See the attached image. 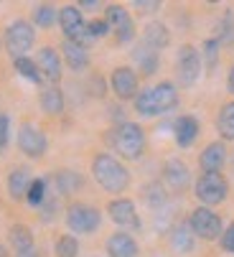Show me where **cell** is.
Segmentation results:
<instances>
[{"label":"cell","mask_w":234,"mask_h":257,"mask_svg":"<svg viewBox=\"0 0 234 257\" xmlns=\"http://www.w3.org/2000/svg\"><path fill=\"white\" fill-rule=\"evenodd\" d=\"M138 115L143 117H158L166 115L178 104V89L173 82H158L143 92H138V97L133 99Z\"/></svg>","instance_id":"6da1fadb"},{"label":"cell","mask_w":234,"mask_h":257,"mask_svg":"<svg viewBox=\"0 0 234 257\" xmlns=\"http://www.w3.org/2000/svg\"><path fill=\"white\" fill-rule=\"evenodd\" d=\"M92 176L107 194H123L130 186V171L109 153H97L94 156Z\"/></svg>","instance_id":"7a4b0ae2"},{"label":"cell","mask_w":234,"mask_h":257,"mask_svg":"<svg viewBox=\"0 0 234 257\" xmlns=\"http://www.w3.org/2000/svg\"><path fill=\"white\" fill-rule=\"evenodd\" d=\"M112 148L128 161H138L145 151V133L138 122H120L112 133Z\"/></svg>","instance_id":"3957f363"},{"label":"cell","mask_w":234,"mask_h":257,"mask_svg":"<svg viewBox=\"0 0 234 257\" xmlns=\"http://www.w3.org/2000/svg\"><path fill=\"white\" fill-rule=\"evenodd\" d=\"M193 191H196V199L204 204V206H219L226 201V194H229V181L221 176V173H201L196 186H193Z\"/></svg>","instance_id":"277c9868"},{"label":"cell","mask_w":234,"mask_h":257,"mask_svg":"<svg viewBox=\"0 0 234 257\" xmlns=\"http://www.w3.org/2000/svg\"><path fill=\"white\" fill-rule=\"evenodd\" d=\"M188 227L193 232V237H199V239H219L221 237V216L209 209V206H196L191 214H188Z\"/></svg>","instance_id":"5b68a950"},{"label":"cell","mask_w":234,"mask_h":257,"mask_svg":"<svg viewBox=\"0 0 234 257\" xmlns=\"http://www.w3.org/2000/svg\"><path fill=\"white\" fill-rule=\"evenodd\" d=\"M99 224H102V214L97 206L76 201L66 209V227L76 234H92L99 229Z\"/></svg>","instance_id":"8992f818"},{"label":"cell","mask_w":234,"mask_h":257,"mask_svg":"<svg viewBox=\"0 0 234 257\" xmlns=\"http://www.w3.org/2000/svg\"><path fill=\"white\" fill-rule=\"evenodd\" d=\"M33 44H36V31H33V26L28 21L18 18L6 28V49H8V54L13 59L26 56L33 49Z\"/></svg>","instance_id":"52a82bcc"},{"label":"cell","mask_w":234,"mask_h":257,"mask_svg":"<svg viewBox=\"0 0 234 257\" xmlns=\"http://www.w3.org/2000/svg\"><path fill=\"white\" fill-rule=\"evenodd\" d=\"M59 26L66 36V41H74V44H92L89 39V33H87V21L82 16V8H76V6H64L59 11Z\"/></svg>","instance_id":"ba28073f"},{"label":"cell","mask_w":234,"mask_h":257,"mask_svg":"<svg viewBox=\"0 0 234 257\" xmlns=\"http://www.w3.org/2000/svg\"><path fill=\"white\" fill-rule=\"evenodd\" d=\"M201 54L196 51V46H181L178 49V56H176V74H178V82L183 87H193L201 77Z\"/></svg>","instance_id":"9c48e42d"},{"label":"cell","mask_w":234,"mask_h":257,"mask_svg":"<svg viewBox=\"0 0 234 257\" xmlns=\"http://www.w3.org/2000/svg\"><path fill=\"white\" fill-rule=\"evenodd\" d=\"M18 148L28 158H41L46 153V148H49V138H46V133L41 127L26 122V125L18 127Z\"/></svg>","instance_id":"30bf717a"},{"label":"cell","mask_w":234,"mask_h":257,"mask_svg":"<svg viewBox=\"0 0 234 257\" xmlns=\"http://www.w3.org/2000/svg\"><path fill=\"white\" fill-rule=\"evenodd\" d=\"M104 21L114 31V39H117V44H120V46H125V44H130L135 39V23H133L130 13L123 6H107Z\"/></svg>","instance_id":"8fae6325"},{"label":"cell","mask_w":234,"mask_h":257,"mask_svg":"<svg viewBox=\"0 0 234 257\" xmlns=\"http://www.w3.org/2000/svg\"><path fill=\"white\" fill-rule=\"evenodd\" d=\"M107 214L117 227H123V232L125 229H140V216H138V209L130 199H112L107 204Z\"/></svg>","instance_id":"7c38bea8"},{"label":"cell","mask_w":234,"mask_h":257,"mask_svg":"<svg viewBox=\"0 0 234 257\" xmlns=\"http://www.w3.org/2000/svg\"><path fill=\"white\" fill-rule=\"evenodd\" d=\"M109 84L117 99H135L138 97V71L133 66H117L109 77Z\"/></svg>","instance_id":"4fadbf2b"},{"label":"cell","mask_w":234,"mask_h":257,"mask_svg":"<svg viewBox=\"0 0 234 257\" xmlns=\"http://www.w3.org/2000/svg\"><path fill=\"white\" fill-rule=\"evenodd\" d=\"M163 181H166V186L173 191V194H183L188 189V183H191V171L183 161L178 158H171L166 161L163 166Z\"/></svg>","instance_id":"5bb4252c"},{"label":"cell","mask_w":234,"mask_h":257,"mask_svg":"<svg viewBox=\"0 0 234 257\" xmlns=\"http://www.w3.org/2000/svg\"><path fill=\"white\" fill-rule=\"evenodd\" d=\"M36 64H38V71H41L44 82L56 84L61 79V56H59L56 49L44 46L41 51H38V56H36Z\"/></svg>","instance_id":"9a60e30c"},{"label":"cell","mask_w":234,"mask_h":257,"mask_svg":"<svg viewBox=\"0 0 234 257\" xmlns=\"http://www.w3.org/2000/svg\"><path fill=\"white\" fill-rule=\"evenodd\" d=\"M104 249H107L109 257H138L140 254V247H138V242H135V237L130 232H114V234H109Z\"/></svg>","instance_id":"2e32d148"},{"label":"cell","mask_w":234,"mask_h":257,"mask_svg":"<svg viewBox=\"0 0 234 257\" xmlns=\"http://www.w3.org/2000/svg\"><path fill=\"white\" fill-rule=\"evenodd\" d=\"M226 145L224 143H209L199 156V166L204 173H221L224 163H226Z\"/></svg>","instance_id":"e0dca14e"},{"label":"cell","mask_w":234,"mask_h":257,"mask_svg":"<svg viewBox=\"0 0 234 257\" xmlns=\"http://www.w3.org/2000/svg\"><path fill=\"white\" fill-rule=\"evenodd\" d=\"M199 120L193 115H181L176 122H173V135H176V145L178 148H191L199 138Z\"/></svg>","instance_id":"ac0fdd59"},{"label":"cell","mask_w":234,"mask_h":257,"mask_svg":"<svg viewBox=\"0 0 234 257\" xmlns=\"http://www.w3.org/2000/svg\"><path fill=\"white\" fill-rule=\"evenodd\" d=\"M8 239L13 249L18 252V257H33V232L26 224H13L8 232Z\"/></svg>","instance_id":"d6986e66"},{"label":"cell","mask_w":234,"mask_h":257,"mask_svg":"<svg viewBox=\"0 0 234 257\" xmlns=\"http://www.w3.org/2000/svg\"><path fill=\"white\" fill-rule=\"evenodd\" d=\"M143 44L150 46L153 51H161V49H166L171 44V33H168V28L161 21H153L143 31Z\"/></svg>","instance_id":"ffe728a7"},{"label":"cell","mask_w":234,"mask_h":257,"mask_svg":"<svg viewBox=\"0 0 234 257\" xmlns=\"http://www.w3.org/2000/svg\"><path fill=\"white\" fill-rule=\"evenodd\" d=\"M61 54H64V61H66L74 71H82V69L89 66V51H87V46H82V44L64 41Z\"/></svg>","instance_id":"44dd1931"},{"label":"cell","mask_w":234,"mask_h":257,"mask_svg":"<svg viewBox=\"0 0 234 257\" xmlns=\"http://www.w3.org/2000/svg\"><path fill=\"white\" fill-rule=\"evenodd\" d=\"M133 59H135V64L140 69V74H145V77H150V74L158 71V51H153L145 44H138L133 49Z\"/></svg>","instance_id":"7402d4cb"},{"label":"cell","mask_w":234,"mask_h":257,"mask_svg":"<svg viewBox=\"0 0 234 257\" xmlns=\"http://www.w3.org/2000/svg\"><path fill=\"white\" fill-rule=\"evenodd\" d=\"M31 181L33 178H31L28 168H13L11 176H8V194H11V199H16V201L26 199V194L31 189Z\"/></svg>","instance_id":"603a6c76"},{"label":"cell","mask_w":234,"mask_h":257,"mask_svg":"<svg viewBox=\"0 0 234 257\" xmlns=\"http://www.w3.org/2000/svg\"><path fill=\"white\" fill-rule=\"evenodd\" d=\"M41 109L46 115H51V117H56V115H61L64 112V92L59 89V87H46L44 92H41Z\"/></svg>","instance_id":"cb8c5ba5"},{"label":"cell","mask_w":234,"mask_h":257,"mask_svg":"<svg viewBox=\"0 0 234 257\" xmlns=\"http://www.w3.org/2000/svg\"><path fill=\"white\" fill-rule=\"evenodd\" d=\"M216 130L224 140H234V99L224 102L216 115Z\"/></svg>","instance_id":"d4e9b609"},{"label":"cell","mask_w":234,"mask_h":257,"mask_svg":"<svg viewBox=\"0 0 234 257\" xmlns=\"http://www.w3.org/2000/svg\"><path fill=\"white\" fill-rule=\"evenodd\" d=\"M54 181H56V189L61 191V194H76L82 186H84V178L76 173V171H59L56 176H54Z\"/></svg>","instance_id":"484cf974"},{"label":"cell","mask_w":234,"mask_h":257,"mask_svg":"<svg viewBox=\"0 0 234 257\" xmlns=\"http://www.w3.org/2000/svg\"><path fill=\"white\" fill-rule=\"evenodd\" d=\"M171 247L176 252H191L193 249V232H191L188 222L173 227V232H171Z\"/></svg>","instance_id":"4316f807"},{"label":"cell","mask_w":234,"mask_h":257,"mask_svg":"<svg viewBox=\"0 0 234 257\" xmlns=\"http://www.w3.org/2000/svg\"><path fill=\"white\" fill-rule=\"evenodd\" d=\"M13 66H16V71H18V74H21L23 79H28L31 84H41V82H44L41 71H38V64H36L33 59H28V56L13 59Z\"/></svg>","instance_id":"83f0119b"},{"label":"cell","mask_w":234,"mask_h":257,"mask_svg":"<svg viewBox=\"0 0 234 257\" xmlns=\"http://www.w3.org/2000/svg\"><path fill=\"white\" fill-rule=\"evenodd\" d=\"M59 21V11L54 6H36L33 11V23L41 26V28H51Z\"/></svg>","instance_id":"f1b7e54d"},{"label":"cell","mask_w":234,"mask_h":257,"mask_svg":"<svg viewBox=\"0 0 234 257\" xmlns=\"http://www.w3.org/2000/svg\"><path fill=\"white\" fill-rule=\"evenodd\" d=\"M79 254V239L74 234H61L56 239V257H76Z\"/></svg>","instance_id":"f546056e"},{"label":"cell","mask_w":234,"mask_h":257,"mask_svg":"<svg viewBox=\"0 0 234 257\" xmlns=\"http://www.w3.org/2000/svg\"><path fill=\"white\" fill-rule=\"evenodd\" d=\"M26 201L31 206H41L46 201V178H33L31 181V189L26 194Z\"/></svg>","instance_id":"4dcf8cb0"},{"label":"cell","mask_w":234,"mask_h":257,"mask_svg":"<svg viewBox=\"0 0 234 257\" xmlns=\"http://www.w3.org/2000/svg\"><path fill=\"white\" fill-rule=\"evenodd\" d=\"M87 33H89L92 41H97V39H102V36L109 33V26H107L104 18H92V21H87Z\"/></svg>","instance_id":"1f68e13d"},{"label":"cell","mask_w":234,"mask_h":257,"mask_svg":"<svg viewBox=\"0 0 234 257\" xmlns=\"http://www.w3.org/2000/svg\"><path fill=\"white\" fill-rule=\"evenodd\" d=\"M143 196H145V201H148L150 206H158V204L166 201V191L158 186V183H150V186H145Z\"/></svg>","instance_id":"d6a6232c"},{"label":"cell","mask_w":234,"mask_h":257,"mask_svg":"<svg viewBox=\"0 0 234 257\" xmlns=\"http://www.w3.org/2000/svg\"><path fill=\"white\" fill-rule=\"evenodd\" d=\"M204 59H206V66L214 69L216 66V59H219V41L216 39H209L204 44Z\"/></svg>","instance_id":"836d02e7"},{"label":"cell","mask_w":234,"mask_h":257,"mask_svg":"<svg viewBox=\"0 0 234 257\" xmlns=\"http://www.w3.org/2000/svg\"><path fill=\"white\" fill-rule=\"evenodd\" d=\"M219 244H221V249L224 252H229V254H234V222L221 232V237H219Z\"/></svg>","instance_id":"e575fe53"},{"label":"cell","mask_w":234,"mask_h":257,"mask_svg":"<svg viewBox=\"0 0 234 257\" xmlns=\"http://www.w3.org/2000/svg\"><path fill=\"white\" fill-rule=\"evenodd\" d=\"M8 138H11V117L6 112H0V151L8 145Z\"/></svg>","instance_id":"d590c367"},{"label":"cell","mask_w":234,"mask_h":257,"mask_svg":"<svg viewBox=\"0 0 234 257\" xmlns=\"http://www.w3.org/2000/svg\"><path fill=\"white\" fill-rule=\"evenodd\" d=\"M135 8H138V11H158L161 3H158V0H150V3H148V0H138Z\"/></svg>","instance_id":"8d00e7d4"},{"label":"cell","mask_w":234,"mask_h":257,"mask_svg":"<svg viewBox=\"0 0 234 257\" xmlns=\"http://www.w3.org/2000/svg\"><path fill=\"white\" fill-rule=\"evenodd\" d=\"M226 89H229V94H234V64H231L229 74H226Z\"/></svg>","instance_id":"74e56055"},{"label":"cell","mask_w":234,"mask_h":257,"mask_svg":"<svg viewBox=\"0 0 234 257\" xmlns=\"http://www.w3.org/2000/svg\"><path fill=\"white\" fill-rule=\"evenodd\" d=\"M231 171H234V158H231Z\"/></svg>","instance_id":"f35d334b"}]
</instances>
